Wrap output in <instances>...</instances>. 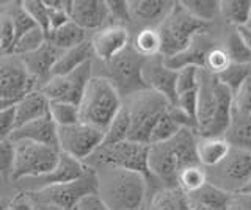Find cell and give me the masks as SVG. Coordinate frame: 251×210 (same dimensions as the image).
<instances>
[{
	"instance_id": "1",
	"label": "cell",
	"mask_w": 251,
	"mask_h": 210,
	"mask_svg": "<svg viewBox=\"0 0 251 210\" xmlns=\"http://www.w3.org/2000/svg\"><path fill=\"white\" fill-rule=\"evenodd\" d=\"M198 137L196 130L182 129L168 141L149 144V196L160 188L177 187L180 169L190 165H200L196 152Z\"/></svg>"
},
{
	"instance_id": "2",
	"label": "cell",
	"mask_w": 251,
	"mask_h": 210,
	"mask_svg": "<svg viewBox=\"0 0 251 210\" xmlns=\"http://www.w3.org/2000/svg\"><path fill=\"white\" fill-rule=\"evenodd\" d=\"M234 110V94L217 79L201 69L196 105V132L200 137H225Z\"/></svg>"
},
{
	"instance_id": "3",
	"label": "cell",
	"mask_w": 251,
	"mask_h": 210,
	"mask_svg": "<svg viewBox=\"0 0 251 210\" xmlns=\"http://www.w3.org/2000/svg\"><path fill=\"white\" fill-rule=\"evenodd\" d=\"M98 196L108 210H146L149 201V179L129 169H98Z\"/></svg>"
},
{
	"instance_id": "4",
	"label": "cell",
	"mask_w": 251,
	"mask_h": 210,
	"mask_svg": "<svg viewBox=\"0 0 251 210\" xmlns=\"http://www.w3.org/2000/svg\"><path fill=\"white\" fill-rule=\"evenodd\" d=\"M124 100L110 80L100 75H93L78 105L80 122L105 132L121 112Z\"/></svg>"
},
{
	"instance_id": "5",
	"label": "cell",
	"mask_w": 251,
	"mask_h": 210,
	"mask_svg": "<svg viewBox=\"0 0 251 210\" xmlns=\"http://www.w3.org/2000/svg\"><path fill=\"white\" fill-rule=\"evenodd\" d=\"M173 105L167 97L152 90H143L124 100L130 116V141L149 144L152 129L160 116Z\"/></svg>"
},
{
	"instance_id": "6",
	"label": "cell",
	"mask_w": 251,
	"mask_h": 210,
	"mask_svg": "<svg viewBox=\"0 0 251 210\" xmlns=\"http://www.w3.org/2000/svg\"><path fill=\"white\" fill-rule=\"evenodd\" d=\"M85 163L96 171L104 168L137 171V173L145 174L149 179V182H151V173H149V144L130 141V140L116 144H105L100 146Z\"/></svg>"
},
{
	"instance_id": "7",
	"label": "cell",
	"mask_w": 251,
	"mask_h": 210,
	"mask_svg": "<svg viewBox=\"0 0 251 210\" xmlns=\"http://www.w3.org/2000/svg\"><path fill=\"white\" fill-rule=\"evenodd\" d=\"M209 27L210 25L195 19L180 2H175L170 14L157 28L162 40V57L170 58L185 50L193 38Z\"/></svg>"
},
{
	"instance_id": "8",
	"label": "cell",
	"mask_w": 251,
	"mask_h": 210,
	"mask_svg": "<svg viewBox=\"0 0 251 210\" xmlns=\"http://www.w3.org/2000/svg\"><path fill=\"white\" fill-rule=\"evenodd\" d=\"M98 191H99L98 171L88 166L85 174L73 182L47 187V188L27 191V193L33 202H46V204H55L63 209L74 210L85 198L94 196V194H98Z\"/></svg>"
},
{
	"instance_id": "9",
	"label": "cell",
	"mask_w": 251,
	"mask_h": 210,
	"mask_svg": "<svg viewBox=\"0 0 251 210\" xmlns=\"http://www.w3.org/2000/svg\"><path fill=\"white\" fill-rule=\"evenodd\" d=\"M13 144L14 165L10 179L13 182L46 176L58 165L61 152L55 147L31 141H19Z\"/></svg>"
},
{
	"instance_id": "10",
	"label": "cell",
	"mask_w": 251,
	"mask_h": 210,
	"mask_svg": "<svg viewBox=\"0 0 251 210\" xmlns=\"http://www.w3.org/2000/svg\"><path fill=\"white\" fill-rule=\"evenodd\" d=\"M145 60L146 58L140 57L132 46H129L112 61L102 63L105 71L104 74H100V77H105L107 80H110V83L120 93L123 100H126L140 91L148 90L143 82V75H141Z\"/></svg>"
},
{
	"instance_id": "11",
	"label": "cell",
	"mask_w": 251,
	"mask_h": 210,
	"mask_svg": "<svg viewBox=\"0 0 251 210\" xmlns=\"http://www.w3.org/2000/svg\"><path fill=\"white\" fill-rule=\"evenodd\" d=\"M206 173L209 184L232 194L240 193L251 181V151L231 147L226 159Z\"/></svg>"
},
{
	"instance_id": "12",
	"label": "cell",
	"mask_w": 251,
	"mask_h": 210,
	"mask_svg": "<svg viewBox=\"0 0 251 210\" xmlns=\"http://www.w3.org/2000/svg\"><path fill=\"white\" fill-rule=\"evenodd\" d=\"M38 90L36 79L28 72L19 55L0 53V99L16 104Z\"/></svg>"
},
{
	"instance_id": "13",
	"label": "cell",
	"mask_w": 251,
	"mask_h": 210,
	"mask_svg": "<svg viewBox=\"0 0 251 210\" xmlns=\"http://www.w3.org/2000/svg\"><path fill=\"white\" fill-rule=\"evenodd\" d=\"M94 61H88L83 66L66 75L50 77L39 91L50 100V102H68L80 105V100L85 94V90L93 79Z\"/></svg>"
},
{
	"instance_id": "14",
	"label": "cell",
	"mask_w": 251,
	"mask_h": 210,
	"mask_svg": "<svg viewBox=\"0 0 251 210\" xmlns=\"http://www.w3.org/2000/svg\"><path fill=\"white\" fill-rule=\"evenodd\" d=\"M105 132L85 122L58 127V149L75 160L86 162L104 143Z\"/></svg>"
},
{
	"instance_id": "15",
	"label": "cell",
	"mask_w": 251,
	"mask_h": 210,
	"mask_svg": "<svg viewBox=\"0 0 251 210\" xmlns=\"http://www.w3.org/2000/svg\"><path fill=\"white\" fill-rule=\"evenodd\" d=\"M90 41L94 58H98L100 63H108L129 47L132 43V33L129 28L121 25H107L94 32Z\"/></svg>"
},
{
	"instance_id": "16",
	"label": "cell",
	"mask_w": 251,
	"mask_h": 210,
	"mask_svg": "<svg viewBox=\"0 0 251 210\" xmlns=\"http://www.w3.org/2000/svg\"><path fill=\"white\" fill-rule=\"evenodd\" d=\"M214 25H210L209 28L202 30L201 33L196 35L185 50H182L175 57L163 58L165 65L171 69H175V71H179V69L187 68V66H195V68L202 69L204 63H206V55L209 53V50L222 44V38L218 40V38L214 35V32H212Z\"/></svg>"
},
{
	"instance_id": "17",
	"label": "cell",
	"mask_w": 251,
	"mask_h": 210,
	"mask_svg": "<svg viewBox=\"0 0 251 210\" xmlns=\"http://www.w3.org/2000/svg\"><path fill=\"white\" fill-rule=\"evenodd\" d=\"M141 75H143V82L148 90H152L162 94L163 97H167L173 105L176 104L177 71L165 65V60L162 55L146 58L143 63Z\"/></svg>"
},
{
	"instance_id": "18",
	"label": "cell",
	"mask_w": 251,
	"mask_h": 210,
	"mask_svg": "<svg viewBox=\"0 0 251 210\" xmlns=\"http://www.w3.org/2000/svg\"><path fill=\"white\" fill-rule=\"evenodd\" d=\"M175 2L171 0H130V33L143 28H159Z\"/></svg>"
},
{
	"instance_id": "19",
	"label": "cell",
	"mask_w": 251,
	"mask_h": 210,
	"mask_svg": "<svg viewBox=\"0 0 251 210\" xmlns=\"http://www.w3.org/2000/svg\"><path fill=\"white\" fill-rule=\"evenodd\" d=\"M69 18L85 32H98L110 25L108 3L105 0H73L69 5Z\"/></svg>"
},
{
	"instance_id": "20",
	"label": "cell",
	"mask_w": 251,
	"mask_h": 210,
	"mask_svg": "<svg viewBox=\"0 0 251 210\" xmlns=\"http://www.w3.org/2000/svg\"><path fill=\"white\" fill-rule=\"evenodd\" d=\"M86 168H88L86 163H83L80 160H75V159L61 152L58 165L55 166L49 174L41 176V177H35V179H28L33 185H31L28 190H24V191H35V190L47 188V187L73 182L75 179L82 177L85 174Z\"/></svg>"
},
{
	"instance_id": "21",
	"label": "cell",
	"mask_w": 251,
	"mask_h": 210,
	"mask_svg": "<svg viewBox=\"0 0 251 210\" xmlns=\"http://www.w3.org/2000/svg\"><path fill=\"white\" fill-rule=\"evenodd\" d=\"M10 141L11 143L31 141V143L46 144L58 149V126L53 122L50 115H47L41 119L31 121L25 124V126L16 127L10 137Z\"/></svg>"
},
{
	"instance_id": "22",
	"label": "cell",
	"mask_w": 251,
	"mask_h": 210,
	"mask_svg": "<svg viewBox=\"0 0 251 210\" xmlns=\"http://www.w3.org/2000/svg\"><path fill=\"white\" fill-rule=\"evenodd\" d=\"M63 50L55 47L52 43L47 41L43 47H39L36 52H31L28 55H22L24 65L27 66L28 72L36 79L39 88L52 77V69L55 63L61 57Z\"/></svg>"
},
{
	"instance_id": "23",
	"label": "cell",
	"mask_w": 251,
	"mask_h": 210,
	"mask_svg": "<svg viewBox=\"0 0 251 210\" xmlns=\"http://www.w3.org/2000/svg\"><path fill=\"white\" fill-rule=\"evenodd\" d=\"M182 129L196 130V126L182 110H179L176 105H170L168 110L160 116V119L154 126L149 144L168 141V140L175 138Z\"/></svg>"
},
{
	"instance_id": "24",
	"label": "cell",
	"mask_w": 251,
	"mask_h": 210,
	"mask_svg": "<svg viewBox=\"0 0 251 210\" xmlns=\"http://www.w3.org/2000/svg\"><path fill=\"white\" fill-rule=\"evenodd\" d=\"M50 100L47 99L41 91H33L22 97L19 102L14 104L16 112V127L25 126V124L41 119L49 115Z\"/></svg>"
},
{
	"instance_id": "25",
	"label": "cell",
	"mask_w": 251,
	"mask_h": 210,
	"mask_svg": "<svg viewBox=\"0 0 251 210\" xmlns=\"http://www.w3.org/2000/svg\"><path fill=\"white\" fill-rule=\"evenodd\" d=\"M231 151V144L225 137H198L196 152L198 162L202 168L210 169L220 165Z\"/></svg>"
},
{
	"instance_id": "26",
	"label": "cell",
	"mask_w": 251,
	"mask_h": 210,
	"mask_svg": "<svg viewBox=\"0 0 251 210\" xmlns=\"http://www.w3.org/2000/svg\"><path fill=\"white\" fill-rule=\"evenodd\" d=\"M88 61H94V52H93V46L90 40L82 43L80 46H77V47L68 49L63 52L61 57L58 58V61L55 63L52 69V77L71 74L73 71H75L77 68L88 63Z\"/></svg>"
},
{
	"instance_id": "27",
	"label": "cell",
	"mask_w": 251,
	"mask_h": 210,
	"mask_svg": "<svg viewBox=\"0 0 251 210\" xmlns=\"http://www.w3.org/2000/svg\"><path fill=\"white\" fill-rule=\"evenodd\" d=\"M146 210H192V202L179 187L160 188L149 196Z\"/></svg>"
},
{
	"instance_id": "28",
	"label": "cell",
	"mask_w": 251,
	"mask_h": 210,
	"mask_svg": "<svg viewBox=\"0 0 251 210\" xmlns=\"http://www.w3.org/2000/svg\"><path fill=\"white\" fill-rule=\"evenodd\" d=\"M231 147L251 151V113H240L232 110L231 122L225 134Z\"/></svg>"
},
{
	"instance_id": "29",
	"label": "cell",
	"mask_w": 251,
	"mask_h": 210,
	"mask_svg": "<svg viewBox=\"0 0 251 210\" xmlns=\"http://www.w3.org/2000/svg\"><path fill=\"white\" fill-rule=\"evenodd\" d=\"M251 13V0H222L220 2V19L227 27H245Z\"/></svg>"
},
{
	"instance_id": "30",
	"label": "cell",
	"mask_w": 251,
	"mask_h": 210,
	"mask_svg": "<svg viewBox=\"0 0 251 210\" xmlns=\"http://www.w3.org/2000/svg\"><path fill=\"white\" fill-rule=\"evenodd\" d=\"M47 41L65 52L68 49L77 47V46H80L82 43L88 41V38H86V32L83 28L78 27L75 22L69 21L68 24L60 27L58 30L50 32L49 36H47Z\"/></svg>"
},
{
	"instance_id": "31",
	"label": "cell",
	"mask_w": 251,
	"mask_h": 210,
	"mask_svg": "<svg viewBox=\"0 0 251 210\" xmlns=\"http://www.w3.org/2000/svg\"><path fill=\"white\" fill-rule=\"evenodd\" d=\"M130 46L143 58H154L157 55H162V40L157 28H143L132 33Z\"/></svg>"
},
{
	"instance_id": "32",
	"label": "cell",
	"mask_w": 251,
	"mask_h": 210,
	"mask_svg": "<svg viewBox=\"0 0 251 210\" xmlns=\"http://www.w3.org/2000/svg\"><path fill=\"white\" fill-rule=\"evenodd\" d=\"M222 47L227 52L231 58V63L237 65H251V50L243 43L237 28L229 27L227 32L222 36Z\"/></svg>"
},
{
	"instance_id": "33",
	"label": "cell",
	"mask_w": 251,
	"mask_h": 210,
	"mask_svg": "<svg viewBox=\"0 0 251 210\" xmlns=\"http://www.w3.org/2000/svg\"><path fill=\"white\" fill-rule=\"evenodd\" d=\"M220 2L222 0H180L184 8L207 25L217 24L220 19Z\"/></svg>"
},
{
	"instance_id": "34",
	"label": "cell",
	"mask_w": 251,
	"mask_h": 210,
	"mask_svg": "<svg viewBox=\"0 0 251 210\" xmlns=\"http://www.w3.org/2000/svg\"><path fill=\"white\" fill-rule=\"evenodd\" d=\"M192 201L200 202V204H204L210 207L212 210H226L227 204H229L231 198L234 196L232 193H227L218 187L212 185V184H206L201 190H198L196 193L188 194Z\"/></svg>"
},
{
	"instance_id": "35",
	"label": "cell",
	"mask_w": 251,
	"mask_h": 210,
	"mask_svg": "<svg viewBox=\"0 0 251 210\" xmlns=\"http://www.w3.org/2000/svg\"><path fill=\"white\" fill-rule=\"evenodd\" d=\"M129 137H130V116H129L127 108L123 105L121 112L115 116V119L105 130V137H104L102 146L127 141Z\"/></svg>"
},
{
	"instance_id": "36",
	"label": "cell",
	"mask_w": 251,
	"mask_h": 210,
	"mask_svg": "<svg viewBox=\"0 0 251 210\" xmlns=\"http://www.w3.org/2000/svg\"><path fill=\"white\" fill-rule=\"evenodd\" d=\"M207 184V173L206 168L201 165H190L180 169L177 176V187L187 194L196 193Z\"/></svg>"
},
{
	"instance_id": "37",
	"label": "cell",
	"mask_w": 251,
	"mask_h": 210,
	"mask_svg": "<svg viewBox=\"0 0 251 210\" xmlns=\"http://www.w3.org/2000/svg\"><path fill=\"white\" fill-rule=\"evenodd\" d=\"M16 41L11 3L0 5V52L11 53Z\"/></svg>"
},
{
	"instance_id": "38",
	"label": "cell",
	"mask_w": 251,
	"mask_h": 210,
	"mask_svg": "<svg viewBox=\"0 0 251 210\" xmlns=\"http://www.w3.org/2000/svg\"><path fill=\"white\" fill-rule=\"evenodd\" d=\"M47 43V35L43 28L39 27H35L33 30H30L25 35H22L18 41L14 43V47H13V52L14 55H28L31 52H36L39 47H43V46Z\"/></svg>"
},
{
	"instance_id": "39",
	"label": "cell",
	"mask_w": 251,
	"mask_h": 210,
	"mask_svg": "<svg viewBox=\"0 0 251 210\" xmlns=\"http://www.w3.org/2000/svg\"><path fill=\"white\" fill-rule=\"evenodd\" d=\"M49 115L53 119V122L58 127L74 126V124L80 122V112H78V105L68 104V102H50Z\"/></svg>"
},
{
	"instance_id": "40",
	"label": "cell",
	"mask_w": 251,
	"mask_h": 210,
	"mask_svg": "<svg viewBox=\"0 0 251 210\" xmlns=\"http://www.w3.org/2000/svg\"><path fill=\"white\" fill-rule=\"evenodd\" d=\"M250 75H251V65L231 63L226 71H223L220 75H217V79L222 82L226 88H229L234 94V93L239 90L240 85L245 82Z\"/></svg>"
},
{
	"instance_id": "41",
	"label": "cell",
	"mask_w": 251,
	"mask_h": 210,
	"mask_svg": "<svg viewBox=\"0 0 251 210\" xmlns=\"http://www.w3.org/2000/svg\"><path fill=\"white\" fill-rule=\"evenodd\" d=\"M200 79H201V68L187 66V68L179 69L177 79H176V96H180L188 91L198 90Z\"/></svg>"
},
{
	"instance_id": "42",
	"label": "cell",
	"mask_w": 251,
	"mask_h": 210,
	"mask_svg": "<svg viewBox=\"0 0 251 210\" xmlns=\"http://www.w3.org/2000/svg\"><path fill=\"white\" fill-rule=\"evenodd\" d=\"M231 65V58L227 55V52L222 47V44L217 46V47L210 49L209 53L206 55V63H204V68L207 72L214 74V75H220L223 71H226Z\"/></svg>"
},
{
	"instance_id": "43",
	"label": "cell",
	"mask_w": 251,
	"mask_h": 210,
	"mask_svg": "<svg viewBox=\"0 0 251 210\" xmlns=\"http://www.w3.org/2000/svg\"><path fill=\"white\" fill-rule=\"evenodd\" d=\"M11 14H13V24H14V32H16V41H18L22 35H25L27 32H30V30L38 27L36 22L31 19L30 14L24 10L22 2L11 3Z\"/></svg>"
},
{
	"instance_id": "44",
	"label": "cell",
	"mask_w": 251,
	"mask_h": 210,
	"mask_svg": "<svg viewBox=\"0 0 251 210\" xmlns=\"http://www.w3.org/2000/svg\"><path fill=\"white\" fill-rule=\"evenodd\" d=\"M22 6L36 22V25L43 28L46 35H49V8L46 6L44 0H25L22 2Z\"/></svg>"
},
{
	"instance_id": "45",
	"label": "cell",
	"mask_w": 251,
	"mask_h": 210,
	"mask_svg": "<svg viewBox=\"0 0 251 210\" xmlns=\"http://www.w3.org/2000/svg\"><path fill=\"white\" fill-rule=\"evenodd\" d=\"M110 25H121L130 28V10L126 0H108Z\"/></svg>"
},
{
	"instance_id": "46",
	"label": "cell",
	"mask_w": 251,
	"mask_h": 210,
	"mask_svg": "<svg viewBox=\"0 0 251 210\" xmlns=\"http://www.w3.org/2000/svg\"><path fill=\"white\" fill-rule=\"evenodd\" d=\"M14 165V144L10 140L0 141V176L11 179Z\"/></svg>"
},
{
	"instance_id": "47",
	"label": "cell",
	"mask_w": 251,
	"mask_h": 210,
	"mask_svg": "<svg viewBox=\"0 0 251 210\" xmlns=\"http://www.w3.org/2000/svg\"><path fill=\"white\" fill-rule=\"evenodd\" d=\"M234 110L251 113V75L234 93Z\"/></svg>"
},
{
	"instance_id": "48",
	"label": "cell",
	"mask_w": 251,
	"mask_h": 210,
	"mask_svg": "<svg viewBox=\"0 0 251 210\" xmlns=\"http://www.w3.org/2000/svg\"><path fill=\"white\" fill-rule=\"evenodd\" d=\"M179 110H182L188 118H190L195 126H196V105H198V90L195 91H188L184 94L177 96L176 104H175Z\"/></svg>"
},
{
	"instance_id": "49",
	"label": "cell",
	"mask_w": 251,
	"mask_h": 210,
	"mask_svg": "<svg viewBox=\"0 0 251 210\" xmlns=\"http://www.w3.org/2000/svg\"><path fill=\"white\" fill-rule=\"evenodd\" d=\"M16 129V112L14 105L0 110V141L10 140L11 134Z\"/></svg>"
},
{
	"instance_id": "50",
	"label": "cell",
	"mask_w": 251,
	"mask_h": 210,
	"mask_svg": "<svg viewBox=\"0 0 251 210\" xmlns=\"http://www.w3.org/2000/svg\"><path fill=\"white\" fill-rule=\"evenodd\" d=\"M6 210H35V206H33V201H31L27 191H19L10 201Z\"/></svg>"
},
{
	"instance_id": "51",
	"label": "cell",
	"mask_w": 251,
	"mask_h": 210,
	"mask_svg": "<svg viewBox=\"0 0 251 210\" xmlns=\"http://www.w3.org/2000/svg\"><path fill=\"white\" fill-rule=\"evenodd\" d=\"M226 210H251V194L235 193L231 198Z\"/></svg>"
},
{
	"instance_id": "52",
	"label": "cell",
	"mask_w": 251,
	"mask_h": 210,
	"mask_svg": "<svg viewBox=\"0 0 251 210\" xmlns=\"http://www.w3.org/2000/svg\"><path fill=\"white\" fill-rule=\"evenodd\" d=\"M77 210H108V209L104 202L100 201L98 194H94V196L85 198L80 204L77 206Z\"/></svg>"
},
{
	"instance_id": "53",
	"label": "cell",
	"mask_w": 251,
	"mask_h": 210,
	"mask_svg": "<svg viewBox=\"0 0 251 210\" xmlns=\"http://www.w3.org/2000/svg\"><path fill=\"white\" fill-rule=\"evenodd\" d=\"M35 210H69V209H63L60 206H55V204H46V202H33ZM77 210V209H74Z\"/></svg>"
},
{
	"instance_id": "54",
	"label": "cell",
	"mask_w": 251,
	"mask_h": 210,
	"mask_svg": "<svg viewBox=\"0 0 251 210\" xmlns=\"http://www.w3.org/2000/svg\"><path fill=\"white\" fill-rule=\"evenodd\" d=\"M237 30H239V35L242 36L243 43H245L250 47V50H251V30L247 28V27H239Z\"/></svg>"
},
{
	"instance_id": "55",
	"label": "cell",
	"mask_w": 251,
	"mask_h": 210,
	"mask_svg": "<svg viewBox=\"0 0 251 210\" xmlns=\"http://www.w3.org/2000/svg\"><path fill=\"white\" fill-rule=\"evenodd\" d=\"M11 105H14V104H11V102H6V100H2V99H0V110H5V108L11 107Z\"/></svg>"
},
{
	"instance_id": "56",
	"label": "cell",
	"mask_w": 251,
	"mask_h": 210,
	"mask_svg": "<svg viewBox=\"0 0 251 210\" xmlns=\"http://www.w3.org/2000/svg\"><path fill=\"white\" fill-rule=\"evenodd\" d=\"M8 204H10V202L5 201L2 196H0V210H6L8 209Z\"/></svg>"
},
{
	"instance_id": "57",
	"label": "cell",
	"mask_w": 251,
	"mask_h": 210,
	"mask_svg": "<svg viewBox=\"0 0 251 210\" xmlns=\"http://www.w3.org/2000/svg\"><path fill=\"white\" fill-rule=\"evenodd\" d=\"M240 193H248V194H251V181H250V184L243 188V191H240Z\"/></svg>"
},
{
	"instance_id": "58",
	"label": "cell",
	"mask_w": 251,
	"mask_h": 210,
	"mask_svg": "<svg viewBox=\"0 0 251 210\" xmlns=\"http://www.w3.org/2000/svg\"><path fill=\"white\" fill-rule=\"evenodd\" d=\"M245 27L251 30V13H250V19H248V22H247V25H245Z\"/></svg>"
}]
</instances>
